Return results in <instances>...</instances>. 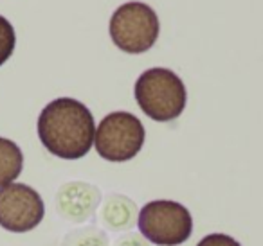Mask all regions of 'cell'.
<instances>
[{
    "instance_id": "cell-1",
    "label": "cell",
    "mask_w": 263,
    "mask_h": 246,
    "mask_svg": "<svg viewBox=\"0 0 263 246\" xmlns=\"http://www.w3.org/2000/svg\"><path fill=\"white\" fill-rule=\"evenodd\" d=\"M38 137L44 148L54 156L78 160L92 148L96 137L94 117L76 99H54L38 117Z\"/></svg>"
},
{
    "instance_id": "cell-2",
    "label": "cell",
    "mask_w": 263,
    "mask_h": 246,
    "mask_svg": "<svg viewBox=\"0 0 263 246\" xmlns=\"http://www.w3.org/2000/svg\"><path fill=\"white\" fill-rule=\"evenodd\" d=\"M136 101L150 119L170 122L186 108L187 94L182 79L173 70L155 67L144 70L136 81Z\"/></svg>"
},
{
    "instance_id": "cell-3",
    "label": "cell",
    "mask_w": 263,
    "mask_h": 246,
    "mask_svg": "<svg viewBox=\"0 0 263 246\" xmlns=\"http://www.w3.org/2000/svg\"><path fill=\"white\" fill-rule=\"evenodd\" d=\"M161 31L157 13L143 2H126L110 18V38L117 49L141 54L155 45Z\"/></svg>"
},
{
    "instance_id": "cell-4",
    "label": "cell",
    "mask_w": 263,
    "mask_h": 246,
    "mask_svg": "<svg viewBox=\"0 0 263 246\" xmlns=\"http://www.w3.org/2000/svg\"><path fill=\"white\" fill-rule=\"evenodd\" d=\"M139 230L154 244L177 246L193 234V217L186 207L177 201H150L139 212Z\"/></svg>"
},
{
    "instance_id": "cell-5",
    "label": "cell",
    "mask_w": 263,
    "mask_h": 246,
    "mask_svg": "<svg viewBox=\"0 0 263 246\" xmlns=\"http://www.w3.org/2000/svg\"><path fill=\"white\" fill-rule=\"evenodd\" d=\"M146 138L144 126L128 112H112L99 122L96 131V151L108 162H126L141 151Z\"/></svg>"
},
{
    "instance_id": "cell-6",
    "label": "cell",
    "mask_w": 263,
    "mask_h": 246,
    "mask_svg": "<svg viewBox=\"0 0 263 246\" xmlns=\"http://www.w3.org/2000/svg\"><path fill=\"white\" fill-rule=\"evenodd\" d=\"M45 205L40 194L26 183L0 187V227L15 234H24L42 223Z\"/></svg>"
},
{
    "instance_id": "cell-7",
    "label": "cell",
    "mask_w": 263,
    "mask_h": 246,
    "mask_svg": "<svg viewBox=\"0 0 263 246\" xmlns=\"http://www.w3.org/2000/svg\"><path fill=\"white\" fill-rule=\"evenodd\" d=\"M99 201V192L87 183H69L58 194V209L72 221H83L90 216Z\"/></svg>"
},
{
    "instance_id": "cell-8",
    "label": "cell",
    "mask_w": 263,
    "mask_h": 246,
    "mask_svg": "<svg viewBox=\"0 0 263 246\" xmlns=\"http://www.w3.org/2000/svg\"><path fill=\"white\" fill-rule=\"evenodd\" d=\"M24 167V155L20 148L9 138L0 137V187L13 183Z\"/></svg>"
},
{
    "instance_id": "cell-9",
    "label": "cell",
    "mask_w": 263,
    "mask_h": 246,
    "mask_svg": "<svg viewBox=\"0 0 263 246\" xmlns=\"http://www.w3.org/2000/svg\"><path fill=\"white\" fill-rule=\"evenodd\" d=\"M103 217H105V223H108L116 230L128 228L134 223V203L123 196H114L106 203Z\"/></svg>"
},
{
    "instance_id": "cell-10",
    "label": "cell",
    "mask_w": 263,
    "mask_h": 246,
    "mask_svg": "<svg viewBox=\"0 0 263 246\" xmlns=\"http://www.w3.org/2000/svg\"><path fill=\"white\" fill-rule=\"evenodd\" d=\"M16 45V34L8 18L0 15V67L11 58Z\"/></svg>"
},
{
    "instance_id": "cell-11",
    "label": "cell",
    "mask_w": 263,
    "mask_h": 246,
    "mask_svg": "<svg viewBox=\"0 0 263 246\" xmlns=\"http://www.w3.org/2000/svg\"><path fill=\"white\" fill-rule=\"evenodd\" d=\"M197 246H241L236 239L226 234H209Z\"/></svg>"
},
{
    "instance_id": "cell-12",
    "label": "cell",
    "mask_w": 263,
    "mask_h": 246,
    "mask_svg": "<svg viewBox=\"0 0 263 246\" xmlns=\"http://www.w3.org/2000/svg\"><path fill=\"white\" fill-rule=\"evenodd\" d=\"M117 246H146V244H144L141 237H136V235H128V237L121 239Z\"/></svg>"
}]
</instances>
